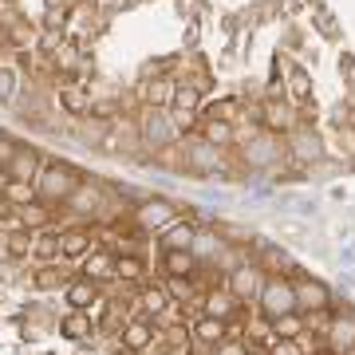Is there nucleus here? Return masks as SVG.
I'll list each match as a JSON object with an SVG mask.
<instances>
[{"instance_id": "e433bc0d", "label": "nucleus", "mask_w": 355, "mask_h": 355, "mask_svg": "<svg viewBox=\"0 0 355 355\" xmlns=\"http://www.w3.org/2000/svg\"><path fill=\"white\" fill-rule=\"evenodd\" d=\"M268 127H272V130H288L292 127L288 111H284V107H277V103H268Z\"/></svg>"}, {"instance_id": "7ed1b4c3", "label": "nucleus", "mask_w": 355, "mask_h": 355, "mask_svg": "<svg viewBox=\"0 0 355 355\" xmlns=\"http://www.w3.org/2000/svg\"><path fill=\"white\" fill-rule=\"evenodd\" d=\"M178 135L174 127V119L162 111V107H150V111L142 114V123H139V139L146 142V146H154V150H162V146H170Z\"/></svg>"}, {"instance_id": "b1692460", "label": "nucleus", "mask_w": 355, "mask_h": 355, "mask_svg": "<svg viewBox=\"0 0 355 355\" xmlns=\"http://www.w3.org/2000/svg\"><path fill=\"white\" fill-rule=\"evenodd\" d=\"M142 316H166L170 312V288H142Z\"/></svg>"}, {"instance_id": "4be33fe9", "label": "nucleus", "mask_w": 355, "mask_h": 355, "mask_svg": "<svg viewBox=\"0 0 355 355\" xmlns=\"http://www.w3.org/2000/svg\"><path fill=\"white\" fill-rule=\"evenodd\" d=\"M114 277L123 280V284H139L146 277V261L139 253H119V265H114Z\"/></svg>"}, {"instance_id": "37998d69", "label": "nucleus", "mask_w": 355, "mask_h": 355, "mask_svg": "<svg viewBox=\"0 0 355 355\" xmlns=\"http://www.w3.org/2000/svg\"><path fill=\"white\" fill-rule=\"evenodd\" d=\"M67 0H48V8H64Z\"/></svg>"}, {"instance_id": "0eeeda50", "label": "nucleus", "mask_w": 355, "mask_h": 355, "mask_svg": "<svg viewBox=\"0 0 355 355\" xmlns=\"http://www.w3.org/2000/svg\"><path fill=\"white\" fill-rule=\"evenodd\" d=\"M331 292L320 280H296V312H328Z\"/></svg>"}, {"instance_id": "6ab92c4d", "label": "nucleus", "mask_w": 355, "mask_h": 355, "mask_svg": "<svg viewBox=\"0 0 355 355\" xmlns=\"http://www.w3.org/2000/svg\"><path fill=\"white\" fill-rule=\"evenodd\" d=\"M193 237H198V229L190 221H174V225L162 229V253L166 249H193Z\"/></svg>"}, {"instance_id": "c85d7f7f", "label": "nucleus", "mask_w": 355, "mask_h": 355, "mask_svg": "<svg viewBox=\"0 0 355 355\" xmlns=\"http://www.w3.org/2000/svg\"><path fill=\"white\" fill-rule=\"evenodd\" d=\"M32 229H24V225H16L12 233H8V253L12 257H32Z\"/></svg>"}, {"instance_id": "bb28decb", "label": "nucleus", "mask_w": 355, "mask_h": 355, "mask_svg": "<svg viewBox=\"0 0 355 355\" xmlns=\"http://www.w3.org/2000/svg\"><path fill=\"white\" fill-rule=\"evenodd\" d=\"M174 95H178V83L174 79H154L150 87H146V99H150V107H174Z\"/></svg>"}, {"instance_id": "ea45409f", "label": "nucleus", "mask_w": 355, "mask_h": 355, "mask_svg": "<svg viewBox=\"0 0 355 355\" xmlns=\"http://www.w3.org/2000/svg\"><path fill=\"white\" fill-rule=\"evenodd\" d=\"M16 150H20V146H16L12 139H0V170H8V162L16 158Z\"/></svg>"}, {"instance_id": "7c9ffc66", "label": "nucleus", "mask_w": 355, "mask_h": 355, "mask_svg": "<svg viewBox=\"0 0 355 355\" xmlns=\"http://www.w3.org/2000/svg\"><path fill=\"white\" fill-rule=\"evenodd\" d=\"M32 257H40V261H55V257H60V233H44V237H36V241H32Z\"/></svg>"}, {"instance_id": "f03ea898", "label": "nucleus", "mask_w": 355, "mask_h": 355, "mask_svg": "<svg viewBox=\"0 0 355 355\" xmlns=\"http://www.w3.org/2000/svg\"><path fill=\"white\" fill-rule=\"evenodd\" d=\"M257 304H261V316L268 324L277 316H288V312H296V284L288 277H268L261 296H257Z\"/></svg>"}, {"instance_id": "49530a36", "label": "nucleus", "mask_w": 355, "mask_h": 355, "mask_svg": "<svg viewBox=\"0 0 355 355\" xmlns=\"http://www.w3.org/2000/svg\"><path fill=\"white\" fill-rule=\"evenodd\" d=\"M257 355H268V352H257Z\"/></svg>"}, {"instance_id": "72a5a7b5", "label": "nucleus", "mask_w": 355, "mask_h": 355, "mask_svg": "<svg viewBox=\"0 0 355 355\" xmlns=\"http://www.w3.org/2000/svg\"><path fill=\"white\" fill-rule=\"evenodd\" d=\"M8 40H12L16 48H24V44H32V40H36V32H32V24H28V20H12V24H8Z\"/></svg>"}, {"instance_id": "4c0bfd02", "label": "nucleus", "mask_w": 355, "mask_h": 355, "mask_svg": "<svg viewBox=\"0 0 355 355\" xmlns=\"http://www.w3.org/2000/svg\"><path fill=\"white\" fill-rule=\"evenodd\" d=\"M193 107H198V91H193V87H178L174 111H193Z\"/></svg>"}, {"instance_id": "a18cd8bd", "label": "nucleus", "mask_w": 355, "mask_h": 355, "mask_svg": "<svg viewBox=\"0 0 355 355\" xmlns=\"http://www.w3.org/2000/svg\"><path fill=\"white\" fill-rule=\"evenodd\" d=\"M352 87H355V76H352Z\"/></svg>"}, {"instance_id": "a878e982", "label": "nucleus", "mask_w": 355, "mask_h": 355, "mask_svg": "<svg viewBox=\"0 0 355 355\" xmlns=\"http://www.w3.org/2000/svg\"><path fill=\"white\" fill-rule=\"evenodd\" d=\"M48 205H51V202H44V198H36V202L20 205V225H24V229H40V225H48V221H51Z\"/></svg>"}, {"instance_id": "6e6552de", "label": "nucleus", "mask_w": 355, "mask_h": 355, "mask_svg": "<svg viewBox=\"0 0 355 355\" xmlns=\"http://www.w3.org/2000/svg\"><path fill=\"white\" fill-rule=\"evenodd\" d=\"M64 300H67V308H83V312H91V304H99V280H91V277L67 280Z\"/></svg>"}, {"instance_id": "79ce46f5", "label": "nucleus", "mask_w": 355, "mask_h": 355, "mask_svg": "<svg viewBox=\"0 0 355 355\" xmlns=\"http://www.w3.org/2000/svg\"><path fill=\"white\" fill-rule=\"evenodd\" d=\"M114 355H142V352H135V347H119Z\"/></svg>"}, {"instance_id": "ddd939ff", "label": "nucleus", "mask_w": 355, "mask_h": 355, "mask_svg": "<svg viewBox=\"0 0 355 355\" xmlns=\"http://www.w3.org/2000/svg\"><path fill=\"white\" fill-rule=\"evenodd\" d=\"M190 170L193 174H217V170H221V146H214V142H193L190 146Z\"/></svg>"}, {"instance_id": "a211bd4d", "label": "nucleus", "mask_w": 355, "mask_h": 355, "mask_svg": "<svg viewBox=\"0 0 355 355\" xmlns=\"http://www.w3.org/2000/svg\"><path fill=\"white\" fill-rule=\"evenodd\" d=\"M67 205H71L76 214H95V209L103 205V190L95 186V182H79L76 193L67 198Z\"/></svg>"}, {"instance_id": "9d476101", "label": "nucleus", "mask_w": 355, "mask_h": 355, "mask_svg": "<svg viewBox=\"0 0 355 355\" xmlns=\"http://www.w3.org/2000/svg\"><path fill=\"white\" fill-rule=\"evenodd\" d=\"M40 166H44L40 150H32V146H20V150H16V158L8 162V178H16V182H32V186H36Z\"/></svg>"}, {"instance_id": "473e14b6", "label": "nucleus", "mask_w": 355, "mask_h": 355, "mask_svg": "<svg viewBox=\"0 0 355 355\" xmlns=\"http://www.w3.org/2000/svg\"><path fill=\"white\" fill-rule=\"evenodd\" d=\"M60 107H64L67 114H83V111H87V99H83V91L64 87V91H60Z\"/></svg>"}, {"instance_id": "f257e3e1", "label": "nucleus", "mask_w": 355, "mask_h": 355, "mask_svg": "<svg viewBox=\"0 0 355 355\" xmlns=\"http://www.w3.org/2000/svg\"><path fill=\"white\" fill-rule=\"evenodd\" d=\"M79 182H83V178H79L76 166L44 162V166H40V178H36V193L44 198V202H67V198L76 193Z\"/></svg>"}, {"instance_id": "4468645a", "label": "nucleus", "mask_w": 355, "mask_h": 355, "mask_svg": "<svg viewBox=\"0 0 355 355\" xmlns=\"http://www.w3.org/2000/svg\"><path fill=\"white\" fill-rule=\"evenodd\" d=\"M114 265H119V253H111V249H91L83 257V277L107 280V277H114Z\"/></svg>"}, {"instance_id": "20e7f679", "label": "nucleus", "mask_w": 355, "mask_h": 355, "mask_svg": "<svg viewBox=\"0 0 355 355\" xmlns=\"http://www.w3.org/2000/svg\"><path fill=\"white\" fill-rule=\"evenodd\" d=\"M280 154H284V146H280L277 135H249V142H245V162L257 166V170L277 166Z\"/></svg>"}, {"instance_id": "39448f33", "label": "nucleus", "mask_w": 355, "mask_h": 355, "mask_svg": "<svg viewBox=\"0 0 355 355\" xmlns=\"http://www.w3.org/2000/svg\"><path fill=\"white\" fill-rule=\"evenodd\" d=\"M135 221H139V229H146V233H162L166 225H174L178 221V209L166 202V198H150V202L139 205Z\"/></svg>"}, {"instance_id": "393cba45", "label": "nucleus", "mask_w": 355, "mask_h": 355, "mask_svg": "<svg viewBox=\"0 0 355 355\" xmlns=\"http://www.w3.org/2000/svg\"><path fill=\"white\" fill-rule=\"evenodd\" d=\"M4 202L8 205H16V209H20V205H28V202H36L40 193H36V186H32V182H16V178H8V182H4Z\"/></svg>"}, {"instance_id": "f704fd0d", "label": "nucleus", "mask_w": 355, "mask_h": 355, "mask_svg": "<svg viewBox=\"0 0 355 355\" xmlns=\"http://www.w3.org/2000/svg\"><path fill=\"white\" fill-rule=\"evenodd\" d=\"M268 355H304V347H300V340H277V336H272Z\"/></svg>"}, {"instance_id": "58836bf2", "label": "nucleus", "mask_w": 355, "mask_h": 355, "mask_svg": "<svg viewBox=\"0 0 355 355\" xmlns=\"http://www.w3.org/2000/svg\"><path fill=\"white\" fill-rule=\"evenodd\" d=\"M214 355H249V343H241V340H221L214 347Z\"/></svg>"}, {"instance_id": "f3484780", "label": "nucleus", "mask_w": 355, "mask_h": 355, "mask_svg": "<svg viewBox=\"0 0 355 355\" xmlns=\"http://www.w3.org/2000/svg\"><path fill=\"white\" fill-rule=\"evenodd\" d=\"M91 331H95V320H91V312H83V308H71V312L60 320V336H64V340H87Z\"/></svg>"}, {"instance_id": "2eb2a0df", "label": "nucleus", "mask_w": 355, "mask_h": 355, "mask_svg": "<svg viewBox=\"0 0 355 355\" xmlns=\"http://www.w3.org/2000/svg\"><path fill=\"white\" fill-rule=\"evenodd\" d=\"M91 249H95V245H91L87 229H67V233H60V257H64V261H83Z\"/></svg>"}, {"instance_id": "f8f14e48", "label": "nucleus", "mask_w": 355, "mask_h": 355, "mask_svg": "<svg viewBox=\"0 0 355 355\" xmlns=\"http://www.w3.org/2000/svg\"><path fill=\"white\" fill-rule=\"evenodd\" d=\"M229 320H217V316H198L193 320V340L202 343V347H217L221 340H229V328H225Z\"/></svg>"}, {"instance_id": "c756f323", "label": "nucleus", "mask_w": 355, "mask_h": 355, "mask_svg": "<svg viewBox=\"0 0 355 355\" xmlns=\"http://www.w3.org/2000/svg\"><path fill=\"white\" fill-rule=\"evenodd\" d=\"M205 142H214V146H229V142H233V127H229V119H209V123H205Z\"/></svg>"}, {"instance_id": "cd10ccee", "label": "nucleus", "mask_w": 355, "mask_h": 355, "mask_svg": "<svg viewBox=\"0 0 355 355\" xmlns=\"http://www.w3.org/2000/svg\"><path fill=\"white\" fill-rule=\"evenodd\" d=\"M272 336H277V340H300V336H304V320L296 316V312L277 316L272 320Z\"/></svg>"}, {"instance_id": "9b49d317", "label": "nucleus", "mask_w": 355, "mask_h": 355, "mask_svg": "<svg viewBox=\"0 0 355 355\" xmlns=\"http://www.w3.org/2000/svg\"><path fill=\"white\" fill-rule=\"evenodd\" d=\"M123 347H135V352H150L154 347V324L146 316H135L123 324Z\"/></svg>"}, {"instance_id": "5701e85b", "label": "nucleus", "mask_w": 355, "mask_h": 355, "mask_svg": "<svg viewBox=\"0 0 355 355\" xmlns=\"http://www.w3.org/2000/svg\"><path fill=\"white\" fill-rule=\"evenodd\" d=\"M292 158H300V162H316L320 158V139L312 135V130H296L292 135Z\"/></svg>"}, {"instance_id": "1a4fd4ad", "label": "nucleus", "mask_w": 355, "mask_h": 355, "mask_svg": "<svg viewBox=\"0 0 355 355\" xmlns=\"http://www.w3.org/2000/svg\"><path fill=\"white\" fill-rule=\"evenodd\" d=\"M237 296H233V288H209L205 292V300H202V312L205 316H217V320H237Z\"/></svg>"}, {"instance_id": "2f4dec72", "label": "nucleus", "mask_w": 355, "mask_h": 355, "mask_svg": "<svg viewBox=\"0 0 355 355\" xmlns=\"http://www.w3.org/2000/svg\"><path fill=\"white\" fill-rule=\"evenodd\" d=\"M36 288H44V292H51V288H67V277L60 272L55 265H44L36 272Z\"/></svg>"}, {"instance_id": "423d86ee", "label": "nucleus", "mask_w": 355, "mask_h": 355, "mask_svg": "<svg viewBox=\"0 0 355 355\" xmlns=\"http://www.w3.org/2000/svg\"><path fill=\"white\" fill-rule=\"evenodd\" d=\"M265 280L268 277L257 265H237V268H233V277H229V288H233L237 300H257L261 288H265Z\"/></svg>"}, {"instance_id": "c03bdc74", "label": "nucleus", "mask_w": 355, "mask_h": 355, "mask_svg": "<svg viewBox=\"0 0 355 355\" xmlns=\"http://www.w3.org/2000/svg\"><path fill=\"white\" fill-rule=\"evenodd\" d=\"M343 355H355V347H347V352H343Z\"/></svg>"}, {"instance_id": "a19ab883", "label": "nucleus", "mask_w": 355, "mask_h": 355, "mask_svg": "<svg viewBox=\"0 0 355 355\" xmlns=\"http://www.w3.org/2000/svg\"><path fill=\"white\" fill-rule=\"evenodd\" d=\"M292 95H296V99H308V79H304V71H292Z\"/></svg>"}, {"instance_id": "aec40b11", "label": "nucleus", "mask_w": 355, "mask_h": 355, "mask_svg": "<svg viewBox=\"0 0 355 355\" xmlns=\"http://www.w3.org/2000/svg\"><path fill=\"white\" fill-rule=\"evenodd\" d=\"M162 268L170 272V277H193V268H198V257H193L190 249H166Z\"/></svg>"}, {"instance_id": "c9c22d12", "label": "nucleus", "mask_w": 355, "mask_h": 355, "mask_svg": "<svg viewBox=\"0 0 355 355\" xmlns=\"http://www.w3.org/2000/svg\"><path fill=\"white\" fill-rule=\"evenodd\" d=\"M16 95V76H12V67H0V103H12Z\"/></svg>"}, {"instance_id": "412c9836", "label": "nucleus", "mask_w": 355, "mask_h": 355, "mask_svg": "<svg viewBox=\"0 0 355 355\" xmlns=\"http://www.w3.org/2000/svg\"><path fill=\"white\" fill-rule=\"evenodd\" d=\"M198 261H217V257L225 253V245L217 237L214 229H198V237H193V249H190Z\"/></svg>"}, {"instance_id": "dca6fc26", "label": "nucleus", "mask_w": 355, "mask_h": 355, "mask_svg": "<svg viewBox=\"0 0 355 355\" xmlns=\"http://www.w3.org/2000/svg\"><path fill=\"white\" fill-rule=\"evenodd\" d=\"M328 347L336 355H343L347 347H355V316H336L328 324Z\"/></svg>"}]
</instances>
